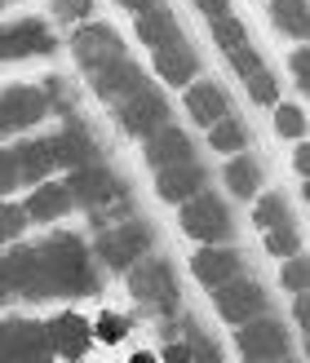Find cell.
Wrapping results in <instances>:
<instances>
[{"mask_svg":"<svg viewBox=\"0 0 310 363\" xmlns=\"http://www.w3.org/2000/svg\"><path fill=\"white\" fill-rule=\"evenodd\" d=\"M35 262H40V284H35V297H80L98 288V270L89 266V252L76 235H53L35 248Z\"/></svg>","mask_w":310,"mask_h":363,"instance_id":"cell-1","label":"cell"},{"mask_svg":"<svg viewBox=\"0 0 310 363\" xmlns=\"http://www.w3.org/2000/svg\"><path fill=\"white\" fill-rule=\"evenodd\" d=\"M138 35L142 45H151L155 53V71L164 84H191L199 71V53L191 49V40L182 35V27L173 23L169 9H147L138 13Z\"/></svg>","mask_w":310,"mask_h":363,"instance_id":"cell-2","label":"cell"},{"mask_svg":"<svg viewBox=\"0 0 310 363\" xmlns=\"http://www.w3.org/2000/svg\"><path fill=\"white\" fill-rule=\"evenodd\" d=\"M209 23H213L217 45L226 49L231 67L240 71V80H244V89H248V98H253V102H262V106H270V102H275V94H279V84H275V76H270V67L262 62V53L253 49L244 23H240V18H235L231 9H226V13H217V18H209Z\"/></svg>","mask_w":310,"mask_h":363,"instance_id":"cell-3","label":"cell"},{"mask_svg":"<svg viewBox=\"0 0 310 363\" xmlns=\"http://www.w3.org/2000/svg\"><path fill=\"white\" fill-rule=\"evenodd\" d=\"M111 111H116V120H120V129L129 133V138H142V142H147L155 129H164V124H169V102H164V94H160L151 80H142V84L129 89L124 98H116Z\"/></svg>","mask_w":310,"mask_h":363,"instance_id":"cell-4","label":"cell"},{"mask_svg":"<svg viewBox=\"0 0 310 363\" xmlns=\"http://www.w3.org/2000/svg\"><path fill=\"white\" fill-rule=\"evenodd\" d=\"M182 230L199 244H226L235 235V222H231V208L213 191H199L182 204Z\"/></svg>","mask_w":310,"mask_h":363,"instance_id":"cell-5","label":"cell"},{"mask_svg":"<svg viewBox=\"0 0 310 363\" xmlns=\"http://www.w3.org/2000/svg\"><path fill=\"white\" fill-rule=\"evenodd\" d=\"M235 346H240L244 363H288V359H293V341H288L284 323L270 319V315H258V319L240 323Z\"/></svg>","mask_w":310,"mask_h":363,"instance_id":"cell-6","label":"cell"},{"mask_svg":"<svg viewBox=\"0 0 310 363\" xmlns=\"http://www.w3.org/2000/svg\"><path fill=\"white\" fill-rule=\"evenodd\" d=\"M71 53H76V62H80V71L89 80L129 58V53H124V40L111 27H102V23H89V27H80L76 35H71Z\"/></svg>","mask_w":310,"mask_h":363,"instance_id":"cell-7","label":"cell"},{"mask_svg":"<svg viewBox=\"0 0 310 363\" xmlns=\"http://www.w3.org/2000/svg\"><path fill=\"white\" fill-rule=\"evenodd\" d=\"M129 293H133L138 301L155 306L160 315H173V311H177V279H173V266L160 262V257H147V262L129 266Z\"/></svg>","mask_w":310,"mask_h":363,"instance_id":"cell-8","label":"cell"},{"mask_svg":"<svg viewBox=\"0 0 310 363\" xmlns=\"http://www.w3.org/2000/svg\"><path fill=\"white\" fill-rule=\"evenodd\" d=\"M67 195H71V204H80V208H89V213H102L106 204L124 199V186H120V177L98 160V164L71 169V177H67Z\"/></svg>","mask_w":310,"mask_h":363,"instance_id":"cell-9","label":"cell"},{"mask_svg":"<svg viewBox=\"0 0 310 363\" xmlns=\"http://www.w3.org/2000/svg\"><path fill=\"white\" fill-rule=\"evenodd\" d=\"M147 248H151V230L142 222H120V226H102L98 230V257L111 270L138 266L142 257H147Z\"/></svg>","mask_w":310,"mask_h":363,"instance_id":"cell-10","label":"cell"},{"mask_svg":"<svg viewBox=\"0 0 310 363\" xmlns=\"http://www.w3.org/2000/svg\"><path fill=\"white\" fill-rule=\"evenodd\" d=\"M213 301H217V315L226 323H235V328L248 323V319H258V315H266V288L258 279H248V275H235L222 288H213Z\"/></svg>","mask_w":310,"mask_h":363,"instance_id":"cell-11","label":"cell"},{"mask_svg":"<svg viewBox=\"0 0 310 363\" xmlns=\"http://www.w3.org/2000/svg\"><path fill=\"white\" fill-rule=\"evenodd\" d=\"M0 359L5 363H49V337H45V323H5L0 328Z\"/></svg>","mask_w":310,"mask_h":363,"instance_id":"cell-12","label":"cell"},{"mask_svg":"<svg viewBox=\"0 0 310 363\" xmlns=\"http://www.w3.org/2000/svg\"><path fill=\"white\" fill-rule=\"evenodd\" d=\"M191 270H195V279L204 284V288H222L226 279L244 275V257H240L231 244H204V248L195 252Z\"/></svg>","mask_w":310,"mask_h":363,"instance_id":"cell-13","label":"cell"},{"mask_svg":"<svg viewBox=\"0 0 310 363\" xmlns=\"http://www.w3.org/2000/svg\"><path fill=\"white\" fill-rule=\"evenodd\" d=\"M45 94L40 89H27V84H18V89H5L0 94V133H13V129H27V124H35L45 116Z\"/></svg>","mask_w":310,"mask_h":363,"instance_id":"cell-14","label":"cell"},{"mask_svg":"<svg viewBox=\"0 0 310 363\" xmlns=\"http://www.w3.org/2000/svg\"><path fill=\"white\" fill-rule=\"evenodd\" d=\"M147 160H151L155 173L160 169H182V164H195V147L177 124H164V129H155L147 138Z\"/></svg>","mask_w":310,"mask_h":363,"instance_id":"cell-15","label":"cell"},{"mask_svg":"<svg viewBox=\"0 0 310 363\" xmlns=\"http://www.w3.org/2000/svg\"><path fill=\"white\" fill-rule=\"evenodd\" d=\"M53 45V35L45 31V23H9V27H0V62H9V58H27V53H45Z\"/></svg>","mask_w":310,"mask_h":363,"instance_id":"cell-16","label":"cell"},{"mask_svg":"<svg viewBox=\"0 0 310 363\" xmlns=\"http://www.w3.org/2000/svg\"><path fill=\"white\" fill-rule=\"evenodd\" d=\"M53 151H58V169H84L98 164V142L84 124H67L62 133H53Z\"/></svg>","mask_w":310,"mask_h":363,"instance_id":"cell-17","label":"cell"},{"mask_svg":"<svg viewBox=\"0 0 310 363\" xmlns=\"http://www.w3.org/2000/svg\"><path fill=\"white\" fill-rule=\"evenodd\" d=\"M187 111L195 124H217V120H226L231 116V98H226V89L222 84H213V80H195L187 89Z\"/></svg>","mask_w":310,"mask_h":363,"instance_id":"cell-18","label":"cell"},{"mask_svg":"<svg viewBox=\"0 0 310 363\" xmlns=\"http://www.w3.org/2000/svg\"><path fill=\"white\" fill-rule=\"evenodd\" d=\"M204 182H209V173L195 160V164H182V169H160L155 173V191H160V199H169V204H187L191 195L204 191Z\"/></svg>","mask_w":310,"mask_h":363,"instance_id":"cell-19","label":"cell"},{"mask_svg":"<svg viewBox=\"0 0 310 363\" xmlns=\"http://www.w3.org/2000/svg\"><path fill=\"white\" fill-rule=\"evenodd\" d=\"M0 279H5L9 293L35 297V284H40V262H35V248H13L9 257H0Z\"/></svg>","mask_w":310,"mask_h":363,"instance_id":"cell-20","label":"cell"},{"mask_svg":"<svg viewBox=\"0 0 310 363\" xmlns=\"http://www.w3.org/2000/svg\"><path fill=\"white\" fill-rule=\"evenodd\" d=\"M18 160V177L23 182H45L53 169H58V151H53V138H31L23 147H13Z\"/></svg>","mask_w":310,"mask_h":363,"instance_id":"cell-21","label":"cell"},{"mask_svg":"<svg viewBox=\"0 0 310 363\" xmlns=\"http://www.w3.org/2000/svg\"><path fill=\"white\" fill-rule=\"evenodd\" d=\"M45 337H49V350L67 354V359H80L89 350V328H84V319H76V315H62V319L45 323Z\"/></svg>","mask_w":310,"mask_h":363,"instance_id":"cell-22","label":"cell"},{"mask_svg":"<svg viewBox=\"0 0 310 363\" xmlns=\"http://www.w3.org/2000/svg\"><path fill=\"white\" fill-rule=\"evenodd\" d=\"M67 208H71V195H67V186H58V182H45V186L23 204L27 222H53V217H62Z\"/></svg>","mask_w":310,"mask_h":363,"instance_id":"cell-23","label":"cell"},{"mask_svg":"<svg viewBox=\"0 0 310 363\" xmlns=\"http://www.w3.org/2000/svg\"><path fill=\"white\" fill-rule=\"evenodd\" d=\"M226 186H231V195L253 199V195L262 191V164L253 155H235L231 164H226Z\"/></svg>","mask_w":310,"mask_h":363,"instance_id":"cell-24","label":"cell"},{"mask_svg":"<svg viewBox=\"0 0 310 363\" xmlns=\"http://www.w3.org/2000/svg\"><path fill=\"white\" fill-rule=\"evenodd\" d=\"M209 147L213 151H226V155H244V147H248V124H240V120H217V124H209Z\"/></svg>","mask_w":310,"mask_h":363,"instance_id":"cell-25","label":"cell"},{"mask_svg":"<svg viewBox=\"0 0 310 363\" xmlns=\"http://www.w3.org/2000/svg\"><path fill=\"white\" fill-rule=\"evenodd\" d=\"M262 230H279V226H293V213H288V199L284 195H262L258 208H253Z\"/></svg>","mask_w":310,"mask_h":363,"instance_id":"cell-26","label":"cell"},{"mask_svg":"<svg viewBox=\"0 0 310 363\" xmlns=\"http://www.w3.org/2000/svg\"><path fill=\"white\" fill-rule=\"evenodd\" d=\"M275 27L279 31H288V35H306V0H275Z\"/></svg>","mask_w":310,"mask_h":363,"instance_id":"cell-27","label":"cell"},{"mask_svg":"<svg viewBox=\"0 0 310 363\" xmlns=\"http://www.w3.org/2000/svg\"><path fill=\"white\" fill-rule=\"evenodd\" d=\"M187 350H191L187 363H222V354H217V346H213V337L199 333L195 319H187Z\"/></svg>","mask_w":310,"mask_h":363,"instance_id":"cell-28","label":"cell"},{"mask_svg":"<svg viewBox=\"0 0 310 363\" xmlns=\"http://www.w3.org/2000/svg\"><path fill=\"white\" fill-rule=\"evenodd\" d=\"M275 133L279 138H301L306 133V111H301V106H293V102L275 106Z\"/></svg>","mask_w":310,"mask_h":363,"instance_id":"cell-29","label":"cell"},{"mask_svg":"<svg viewBox=\"0 0 310 363\" xmlns=\"http://www.w3.org/2000/svg\"><path fill=\"white\" fill-rule=\"evenodd\" d=\"M266 248L275 252V257H297V252H301V235H297V226L266 230Z\"/></svg>","mask_w":310,"mask_h":363,"instance_id":"cell-30","label":"cell"},{"mask_svg":"<svg viewBox=\"0 0 310 363\" xmlns=\"http://www.w3.org/2000/svg\"><path fill=\"white\" fill-rule=\"evenodd\" d=\"M23 230H27V213L18 208V204H0V244L18 240Z\"/></svg>","mask_w":310,"mask_h":363,"instance_id":"cell-31","label":"cell"},{"mask_svg":"<svg viewBox=\"0 0 310 363\" xmlns=\"http://www.w3.org/2000/svg\"><path fill=\"white\" fill-rule=\"evenodd\" d=\"M18 160H13V151H0V195H9L13 186H18Z\"/></svg>","mask_w":310,"mask_h":363,"instance_id":"cell-32","label":"cell"},{"mask_svg":"<svg viewBox=\"0 0 310 363\" xmlns=\"http://www.w3.org/2000/svg\"><path fill=\"white\" fill-rule=\"evenodd\" d=\"M102 341H120L124 333H129V319H120V315H102L98 319V328H94Z\"/></svg>","mask_w":310,"mask_h":363,"instance_id":"cell-33","label":"cell"},{"mask_svg":"<svg viewBox=\"0 0 310 363\" xmlns=\"http://www.w3.org/2000/svg\"><path fill=\"white\" fill-rule=\"evenodd\" d=\"M284 288L306 293V262H301V257H288V266H284Z\"/></svg>","mask_w":310,"mask_h":363,"instance_id":"cell-34","label":"cell"},{"mask_svg":"<svg viewBox=\"0 0 310 363\" xmlns=\"http://www.w3.org/2000/svg\"><path fill=\"white\" fill-rule=\"evenodd\" d=\"M293 80H297L301 94L310 89V53H306V49H297V53H293Z\"/></svg>","mask_w":310,"mask_h":363,"instance_id":"cell-35","label":"cell"},{"mask_svg":"<svg viewBox=\"0 0 310 363\" xmlns=\"http://www.w3.org/2000/svg\"><path fill=\"white\" fill-rule=\"evenodd\" d=\"M53 9L62 18H84L89 13V0H53Z\"/></svg>","mask_w":310,"mask_h":363,"instance_id":"cell-36","label":"cell"},{"mask_svg":"<svg viewBox=\"0 0 310 363\" xmlns=\"http://www.w3.org/2000/svg\"><path fill=\"white\" fill-rule=\"evenodd\" d=\"M164 359H169V363H187V359H191L187 341H177V346H169V350H164Z\"/></svg>","mask_w":310,"mask_h":363,"instance_id":"cell-37","label":"cell"},{"mask_svg":"<svg viewBox=\"0 0 310 363\" xmlns=\"http://www.w3.org/2000/svg\"><path fill=\"white\" fill-rule=\"evenodd\" d=\"M195 5H199V9H204L209 18H217V13H226V9H231V5H226V0H195Z\"/></svg>","mask_w":310,"mask_h":363,"instance_id":"cell-38","label":"cell"},{"mask_svg":"<svg viewBox=\"0 0 310 363\" xmlns=\"http://www.w3.org/2000/svg\"><path fill=\"white\" fill-rule=\"evenodd\" d=\"M124 9H133V13H147V9H160V0H120Z\"/></svg>","mask_w":310,"mask_h":363,"instance_id":"cell-39","label":"cell"},{"mask_svg":"<svg viewBox=\"0 0 310 363\" xmlns=\"http://www.w3.org/2000/svg\"><path fill=\"white\" fill-rule=\"evenodd\" d=\"M310 169V151L306 147H297V173H306Z\"/></svg>","mask_w":310,"mask_h":363,"instance_id":"cell-40","label":"cell"},{"mask_svg":"<svg viewBox=\"0 0 310 363\" xmlns=\"http://www.w3.org/2000/svg\"><path fill=\"white\" fill-rule=\"evenodd\" d=\"M293 315H297V323L306 328V297H301V293H297V311H293Z\"/></svg>","mask_w":310,"mask_h":363,"instance_id":"cell-41","label":"cell"},{"mask_svg":"<svg viewBox=\"0 0 310 363\" xmlns=\"http://www.w3.org/2000/svg\"><path fill=\"white\" fill-rule=\"evenodd\" d=\"M5 293H9V288H5V279H0V297H5Z\"/></svg>","mask_w":310,"mask_h":363,"instance_id":"cell-42","label":"cell"},{"mask_svg":"<svg viewBox=\"0 0 310 363\" xmlns=\"http://www.w3.org/2000/svg\"><path fill=\"white\" fill-rule=\"evenodd\" d=\"M0 5H5V0H0Z\"/></svg>","mask_w":310,"mask_h":363,"instance_id":"cell-43","label":"cell"}]
</instances>
